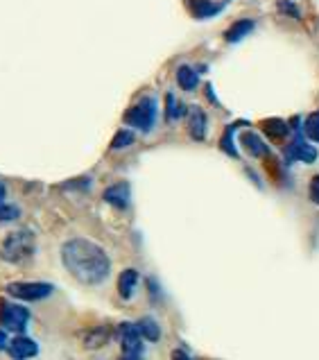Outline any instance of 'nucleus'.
Listing matches in <instances>:
<instances>
[{"mask_svg": "<svg viewBox=\"0 0 319 360\" xmlns=\"http://www.w3.org/2000/svg\"><path fill=\"white\" fill-rule=\"evenodd\" d=\"M131 143H134V131L120 129L111 140V150H122V147H129Z\"/></svg>", "mask_w": 319, "mask_h": 360, "instance_id": "obj_21", "label": "nucleus"}, {"mask_svg": "<svg viewBox=\"0 0 319 360\" xmlns=\"http://www.w3.org/2000/svg\"><path fill=\"white\" fill-rule=\"evenodd\" d=\"M136 326H138V331H141L143 340L157 342V340L161 338V328H159V324L154 322L152 317H143L141 322H136Z\"/></svg>", "mask_w": 319, "mask_h": 360, "instance_id": "obj_17", "label": "nucleus"}, {"mask_svg": "<svg viewBox=\"0 0 319 360\" xmlns=\"http://www.w3.org/2000/svg\"><path fill=\"white\" fill-rule=\"evenodd\" d=\"M109 338H111V331H109L107 326H100V328H93V331H89L87 338H84V342H87L89 349H100L102 344L109 342Z\"/></svg>", "mask_w": 319, "mask_h": 360, "instance_id": "obj_16", "label": "nucleus"}, {"mask_svg": "<svg viewBox=\"0 0 319 360\" xmlns=\"http://www.w3.org/2000/svg\"><path fill=\"white\" fill-rule=\"evenodd\" d=\"M118 338L122 344L120 360H143V335L136 324L124 322L118 326Z\"/></svg>", "mask_w": 319, "mask_h": 360, "instance_id": "obj_5", "label": "nucleus"}, {"mask_svg": "<svg viewBox=\"0 0 319 360\" xmlns=\"http://www.w3.org/2000/svg\"><path fill=\"white\" fill-rule=\"evenodd\" d=\"M303 134L310 138L313 143H319V112L310 114L306 120H303Z\"/></svg>", "mask_w": 319, "mask_h": 360, "instance_id": "obj_20", "label": "nucleus"}, {"mask_svg": "<svg viewBox=\"0 0 319 360\" xmlns=\"http://www.w3.org/2000/svg\"><path fill=\"white\" fill-rule=\"evenodd\" d=\"M177 84L182 86L184 91H195L199 84V75L195 68L190 66H179L177 68Z\"/></svg>", "mask_w": 319, "mask_h": 360, "instance_id": "obj_15", "label": "nucleus"}, {"mask_svg": "<svg viewBox=\"0 0 319 360\" xmlns=\"http://www.w3.org/2000/svg\"><path fill=\"white\" fill-rule=\"evenodd\" d=\"M21 215V209L16 204H5V202H0V222H14L19 220Z\"/></svg>", "mask_w": 319, "mask_h": 360, "instance_id": "obj_22", "label": "nucleus"}, {"mask_svg": "<svg viewBox=\"0 0 319 360\" xmlns=\"http://www.w3.org/2000/svg\"><path fill=\"white\" fill-rule=\"evenodd\" d=\"M104 202L107 204H111L113 209H118V211H124L129 207V198H131V193H129V184H113V186H109V189L104 191Z\"/></svg>", "mask_w": 319, "mask_h": 360, "instance_id": "obj_9", "label": "nucleus"}, {"mask_svg": "<svg viewBox=\"0 0 319 360\" xmlns=\"http://www.w3.org/2000/svg\"><path fill=\"white\" fill-rule=\"evenodd\" d=\"M285 159L287 163L301 161V163H315L317 161V150L310 143H306V138L297 134L292 138V143L285 147Z\"/></svg>", "mask_w": 319, "mask_h": 360, "instance_id": "obj_7", "label": "nucleus"}, {"mask_svg": "<svg viewBox=\"0 0 319 360\" xmlns=\"http://www.w3.org/2000/svg\"><path fill=\"white\" fill-rule=\"evenodd\" d=\"M5 195H7V189H5V184H3V182H0V202H3V200H5Z\"/></svg>", "mask_w": 319, "mask_h": 360, "instance_id": "obj_28", "label": "nucleus"}, {"mask_svg": "<svg viewBox=\"0 0 319 360\" xmlns=\"http://www.w3.org/2000/svg\"><path fill=\"white\" fill-rule=\"evenodd\" d=\"M52 290L54 288L50 284H43V281H16V284L7 286V295L23 301H41L45 297H50Z\"/></svg>", "mask_w": 319, "mask_h": 360, "instance_id": "obj_4", "label": "nucleus"}, {"mask_svg": "<svg viewBox=\"0 0 319 360\" xmlns=\"http://www.w3.org/2000/svg\"><path fill=\"white\" fill-rule=\"evenodd\" d=\"M220 10H222V5L208 3V0H192V14H195L197 19H211Z\"/></svg>", "mask_w": 319, "mask_h": 360, "instance_id": "obj_18", "label": "nucleus"}, {"mask_svg": "<svg viewBox=\"0 0 319 360\" xmlns=\"http://www.w3.org/2000/svg\"><path fill=\"white\" fill-rule=\"evenodd\" d=\"M124 123L131 125V127H136V129H141V131H150L154 127V123H157V100L141 98L134 107L127 109Z\"/></svg>", "mask_w": 319, "mask_h": 360, "instance_id": "obj_3", "label": "nucleus"}, {"mask_svg": "<svg viewBox=\"0 0 319 360\" xmlns=\"http://www.w3.org/2000/svg\"><path fill=\"white\" fill-rule=\"evenodd\" d=\"M184 114H186L184 105H182V103H177V98L173 96V93H168V96H166V118H168V123L179 120Z\"/></svg>", "mask_w": 319, "mask_h": 360, "instance_id": "obj_19", "label": "nucleus"}, {"mask_svg": "<svg viewBox=\"0 0 319 360\" xmlns=\"http://www.w3.org/2000/svg\"><path fill=\"white\" fill-rule=\"evenodd\" d=\"M188 131L195 140L206 138V114L199 107H192L188 112Z\"/></svg>", "mask_w": 319, "mask_h": 360, "instance_id": "obj_10", "label": "nucleus"}, {"mask_svg": "<svg viewBox=\"0 0 319 360\" xmlns=\"http://www.w3.org/2000/svg\"><path fill=\"white\" fill-rule=\"evenodd\" d=\"M233 129H236V125L233 127H227V131H224V136H222V150L227 152L229 156H238V150H236V145L231 143V134H233Z\"/></svg>", "mask_w": 319, "mask_h": 360, "instance_id": "obj_23", "label": "nucleus"}, {"mask_svg": "<svg viewBox=\"0 0 319 360\" xmlns=\"http://www.w3.org/2000/svg\"><path fill=\"white\" fill-rule=\"evenodd\" d=\"M173 360H190V356L186 354V351H182V349H175L173 351Z\"/></svg>", "mask_w": 319, "mask_h": 360, "instance_id": "obj_26", "label": "nucleus"}, {"mask_svg": "<svg viewBox=\"0 0 319 360\" xmlns=\"http://www.w3.org/2000/svg\"><path fill=\"white\" fill-rule=\"evenodd\" d=\"M261 129L265 131V136H270L272 140H283L287 136V131H290V127H287V123L281 120V118H267L261 123Z\"/></svg>", "mask_w": 319, "mask_h": 360, "instance_id": "obj_13", "label": "nucleus"}, {"mask_svg": "<svg viewBox=\"0 0 319 360\" xmlns=\"http://www.w3.org/2000/svg\"><path fill=\"white\" fill-rule=\"evenodd\" d=\"M308 195H310V200H313L315 204L319 207V175H315L313 179H310V189H308Z\"/></svg>", "mask_w": 319, "mask_h": 360, "instance_id": "obj_24", "label": "nucleus"}, {"mask_svg": "<svg viewBox=\"0 0 319 360\" xmlns=\"http://www.w3.org/2000/svg\"><path fill=\"white\" fill-rule=\"evenodd\" d=\"M7 354H10L14 360H30V358H34L38 354V344L34 340L25 338V335H19V338H14L10 342Z\"/></svg>", "mask_w": 319, "mask_h": 360, "instance_id": "obj_8", "label": "nucleus"}, {"mask_svg": "<svg viewBox=\"0 0 319 360\" xmlns=\"http://www.w3.org/2000/svg\"><path fill=\"white\" fill-rule=\"evenodd\" d=\"M240 145H243L245 150H247V154H252V156H263V154H267V145L263 143L261 136L254 134V131H245V134L240 136Z\"/></svg>", "mask_w": 319, "mask_h": 360, "instance_id": "obj_14", "label": "nucleus"}, {"mask_svg": "<svg viewBox=\"0 0 319 360\" xmlns=\"http://www.w3.org/2000/svg\"><path fill=\"white\" fill-rule=\"evenodd\" d=\"M30 324V310L19 304H3L0 306V326L5 331L12 333H23Z\"/></svg>", "mask_w": 319, "mask_h": 360, "instance_id": "obj_6", "label": "nucleus"}, {"mask_svg": "<svg viewBox=\"0 0 319 360\" xmlns=\"http://www.w3.org/2000/svg\"><path fill=\"white\" fill-rule=\"evenodd\" d=\"M278 10H281L283 14H292L294 19H299V10L292 3H287V0H281V3H278Z\"/></svg>", "mask_w": 319, "mask_h": 360, "instance_id": "obj_25", "label": "nucleus"}, {"mask_svg": "<svg viewBox=\"0 0 319 360\" xmlns=\"http://www.w3.org/2000/svg\"><path fill=\"white\" fill-rule=\"evenodd\" d=\"M138 286V272L136 270H122L120 277H118V293L122 299H131Z\"/></svg>", "mask_w": 319, "mask_h": 360, "instance_id": "obj_12", "label": "nucleus"}, {"mask_svg": "<svg viewBox=\"0 0 319 360\" xmlns=\"http://www.w3.org/2000/svg\"><path fill=\"white\" fill-rule=\"evenodd\" d=\"M36 249V240H34V233L30 229H19V231H12L10 236L3 240L0 245V256L10 263H25L32 258Z\"/></svg>", "mask_w": 319, "mask_h": 360, "instance_id": "obj_2", "label": "nucleus"}, {"mask_svg": "<svg viewBox=\"0 0 319 360\" xmlns=\"http://www.w3.org/2000/svg\"><path fill=\"white\" fill-rule=\"evenodd\" d=\"M61 261L64 268L84 286H100L104 284L111 261L98 242L89 238H71L61 245Z\"/></svg>", "mask_w": 319, "mask_h": 360, "instance_id": "obj_1", "label": "nucleus"}, {"mask_svg": "<svg viewBox=\"0 0 319 360\" xmlns=\"http://www.w3.org/2000/svg\"><path fill=\"white\" fill-rule=\"evenodd\" d=\"M10 347V340H7V331L5 328H0V349H7Z\"/></svg>", "mask_w": 319, "mask_h": 360, "instance_id": "obj_27", "label": "nucleus"}, {"mask_svg": "<svg viewBox=\"0 0 319 360\" xmlns=\"http://www.w3.org/2000/svg\"><path fill=\"white\" fill-rule=\"evenodd\" d=\"M256 28V23L254 21H249V19H243V21H236L233 25L224 32V39H227L229 43H238V41H243V39L247 34H252V30Z\"/></svg>", "mask_w": 319, "mask_h": 360, "instance_id": "obj_11", "label": "nucleus"}]
</instances>
